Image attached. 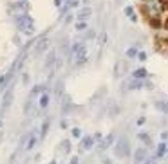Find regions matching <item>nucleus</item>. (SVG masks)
<instances>
[{"mask_svg": "<svg viewBox=\"0 0 168 164\" xmlns=\"http://www.w3.org/2000/svg\"><path fill=\"white\" fill-rule=\"evenodd\" d=\"M116 155L118 157H121V159H125V157H128L130 155V143H128V139H127V135H121L119 139H118V143H116Z\"/></svg>", "mask_w": 168, "mask_h": 164, "instance_id": "f257e3e1", "label": "nucleus"}, {"mask_svg": "<svg viewBox=\"0 0 168 164\" xmlns=\"http://www.w3.org/2000/svg\"><path fill=\"white\" fill-rule=\"evenodd\" d=\"M18 27L24 31V32H27V34H31L33 32V20L29 18V16H18Z\"/></svg>", "mask_w": 168, "mask_h": 164, "instance_id": "f03ea898", "label": "nucleus"}, {"mask_svg": "<svg viewBox=\"0 0 168 164\" xmlns=\"http://www.w3.org/2000/svg\"><path fill=\"white\" fill-rule=\"evenodd\" d=\"M13 97H14V90H13V87H9V88L5 90L4 97H2V110H7V108L11 107V103H13Z\"/></svg>", "mask_w": 168, "mask_h": 164, "instance_id": "7ed1b4c3", "label": "nucleus"}, {"mask_svg": "<svg viewBox=\"0 0 168 164\" xmlns=\"http://www.w3.org/2000/svg\"><path fill=\"white\" fill-rule=\"evenodd\" d=\"M148 159V152L147 148H138L136 153H134V164H143Z\"/></svg>", "mask_w": 168, "mask_h": 164, "instance_id": "20e7f679", "label": "nucleus"}, {"mask_svg": "<svg viewBox=\"0 0 168 164\" xmlns=\"http://www.w3.org/2000/svg\"><path fill=\"white\" fill-rule=\"evenodd\" d=\"M94 141H96V139L90 137V135H89V137H83V139H81V146H80V150H90L92 144H94Z\"/></svg>", "mask_w": 168, "mask_h": 164, "instance_id": "39448f33", "label": "nucleus"}, {"mask_svg": "<svg viewBox=\"0 0 168 164\" xmlns=\"http://www.w3.org/2000/svg\"><path fill=\"white\" fill-rule=\"evenodd\" d=\"M166 153H168V143H166V141H161L159 146H157V153H156V155L161 159V157H165Z\"/></svg>", "mask_w": 168, "mask_h": 164, "instance_id": "423d86ee", "label": "nucleus"}, {"mask_svg": "<svg viewBox=\"0 0 168 164\" xmlns=\"http://www.w3.org/2000/svg\"><path fill=\"white\" fill-rule=\"evenodd\" d=\"M49 126H51V119L47 117V119L43 121V125H42V130H40V139H43V137L47 135V130H49Z\"/></svg>", "mask_w": 168, "mask_h": 164, "instance_id": "0eeeda50", "label": "nucleus"}, {"mask_svg": "<svg viewBox=\"0 0 168 164\" xmlns=\"http://www.w3.org/2000/svg\"><path fill=\"white\" fill-rule=\"evenodd\" d=\"M138 137H139V139H141V141H143V143H145L147 146H150V148H152V139H150V135H148L147 132H141V134H139Z\"/></svg>", "mask_w": 168, "mask_h": 164, "instance_id": "6e6552de", "label": "nucleus"}, {"mask_svg": "<svg viewBox=\"0 0 168 164\" xmlns=\"http://www.w3.org/2000/svg\"><path fill=\"white\" fill-rule=\"evenodd\" d=\"M156 108H157L159 112L168 114V103H166V101H156Z\"/></svg>", "mask_w": 168, "mask_h": 164, "instance_id": "1a4fd4ad", "label": "nucleus"}, {"mask_svg": "<svg viewBox=\"0 0 168 164\" xmlns=\"http://www.w3.org/2000/svg\"><path fill=\"white\" fill-rule=\"evenodd\" d=\"M148 76V72L145 70V69H138L136 72H134V78H138V79H143V78H147Z\"/></svg>", "mask_w": 168, "mask_h": 164, "instance_id": "9d476101", "label": "nucleus"}, {"mask_svg": "<svg viewBox=\"0 0 168 164\" xmlns=\"http://www.w3.org/2000/svg\"><path fill=\"white\" fill-rule=\"evenodd\" d=\"M141 87H143V81H141V79H138V78H136V81H132V83L128 85V88H130V90H136V88H141Z\"/></svg>", "mask_w": 168, "mask_h": 164, "instance_id": "9b49d317", "label": "nucleus"}, {"mask_svg": "<svg viewBox=\"0 0 168 164\" xmlns=\"http://www.w3.org/2000/svg\"><path fill=\"white\" fill-rule=\"evenodd\" d=\"M43 88H45L43 85H36V87H33V90H31V97H36V96L43 90Z\"/></svg>", "mask_w": 168, "mask_h": 164, "instance_id": "f8f14e48", "label": "nucleus"}, {"mask_svg": "<svg viewBox=\"0 0 168 164\" xmlns=\"http://www.w3.org/2000/svg\"><path fill=\"white\" fill-rule=\"evenodd\" d=\"M47 105H49V94H42V97H40V107H42V108H47Z\"/></svg>", "mask_w": 168, "mask_h": 164, "instance_id": "ddd939ff", "label": "nucleus"}, {"mask_svg": "<svg viewBox=\"0 0 168 164\" xmlns=\"http://www.w3.org/2000/svg\"><path fill=\"white\" fill-rule=\"evenodd\" d=\"M36 141H38L36 135H31V137H29V143H27V150H33V146L36 144Z\"/></svg>", "mask_w": 168, "mask_h": 164, "instance_id": "4468645a", "label": "nucleus"}, {"mask_svg": "<svg viewBox=\"0 0 168 164\" xmlns=\"http://www.w3.org/2000/svg\"><path fill=\"white\" fill-rule=\"evenodd\" d=\"M45 47H47V42L43 40V42H42V43H40V45L36 47V54H42V52L45 51Z\"/></svg>", "mask_w": 168, "mask_h": 164, "instance_id": "2eb2a0df", "label": "nucleus"}, {"mask_svg": "<svg viewBox=\"0 0 168 164\" xmlns=\"http://www.w3.org/2000/svg\"><path fill=\"white\" fill-rule=\"evenodd\" d=\"M62 148H63V153H69L71 152V143L69 141H63L62 143Z\"/></svg>", "mask_w": 168, "mask_h": 164, "instance_id": "dca6fc26", "label": "nucleus"}, {"mask_svg": "<svg viewBox=\"0 0 168 164\" xmlns=\"http://www.w3.org/2000/svg\"><path fill=\"white\" fill-rule=\"evenodd\" d=\"M72 137L74 139H80L81 137V130L80 128H72Z\"/></svg>", "mask_w": 168, "mask_h": 164, "instance_id": "f3484780", "label": "nucleus"}, {"mask_svg": "<svg viewBox=\"0 0 168 164\" xmlns=\"http://www.w3.org/2000/svg\"><path fill=\"white\" fill-rule=\"evenodd\" d=\"M136 54H138V51H136V49H134V47H132V49H128V51H127V56H130V58H134V56H136Z\"/></svg>", "mask_w": 168, "mask_h": 164, "instance_id": "a211bd4d", "label": "nucleus"}, {"mask_svg": "<svg viewBox=\"0 0 168 164\" xmlns=\"http://www.w3.org/2000/svg\"><path fill=\"white\" fill-rule=\"evenodd\" d=\"M150 22H152V27H161V23H159V20H157V18H152Z\"/></svg>", "mask_w": 168, "mask_h": 164, "instance_id": "6ab92c4d", "label": "nucleus"}, {"mask_svg": "<svg viewBox=\"0 0 168 164\" xmlns=\"http://www.w3.org/2000/svg\"><path fill=\"white\" fill-rule=\"evenodd\" d=\"M145 123H147V119H145V117H139V119H138V123H136V125H139V126H143V125H145Z\"/></svg>", "mask_w": 168, "mask_h": 164, "instance_id": "aec40b11", "label": "nucleus"}, {"mask_svg": "<svg viewBox=\"0 0 168 164\" xmlns=\"http://www.w3.org/2000/svg\"><path fill=\"white\" fill-rule=\"evenodd\" d=\"M161 141H168V132H163V134H161Z\"/></svg>", "mask_w": 168, "mask_h": 164, "instance_id": "412c9836", "label": "nucleus"}, {"mask_svg": "<svg viewBox=\"0 0 168 164\" xmlns=\"http://www.w3.org/2000/svg\"><path fill=\"white\" fill-rule=\"evenodd\" d=\"M80 162V159H78V157H72V159H71V162L69 164H78Z\"/></svg>", "mask_w": 168, "mask_h": 164, "instance_id": "4be33fe9", "label": "nucleus"}, {"mask_svg": "<svg viewBox=\"0 0 168 164\" xmlns=\"http://www.w3.org/2000/svg\"><path fill=\"white\" fill-rule=\"evenodd\" d=\"M103 164H112V161H110V159H105V161H103Z\"/></svg>", "mask_w": 168, "mask_h": 164, "instance_id": "5701e85b", "label": "nucleus"}, {"mask_svg": "<svg viewBox=\"0 0 168 164\" xmlns=\"http://www.w3.org/2000/svg\"><path fill=\"white\" fill-rule=\"evenodd\" d=\"M0 126H2V121H0Z\"/></svg>", "mask_w": 168, "mask_h": 164, "instance_id": "b1692460", "label": "nucleus"}]
</instances>
